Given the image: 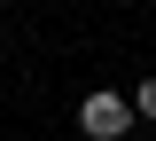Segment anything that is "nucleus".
Here are the masks:
<instances>
[{"label": "nucleus", "mask_w": 156, "mask_h": 141, "mask_svg": "<svg viewBox=\"0 0 156 141\" xmlns=\"http://www.w3.org/2000/svg\"><path fill=\"white\" fill-rule=\"evenodd\" d=\"M133 110H140V118H156V79H140V94H133Z\"/></svg>", "instance_id": "f03ea898"}, {"label": "nucleus", "mask_w": 156, "mask_h": 141, "mask_svg": "<svg viewBox=\"0 0 156 141\" xmlns=\"http://www.w3.org/2000/svg\"><path fill=\"white\" fill-rule=\"evenodd\" d=\"M78 125H86L94 141H117L125 125H133V102H125V94H86V102H78Z\"/></svg>", "instance_id": "f257e3e1"}]
</instances>
